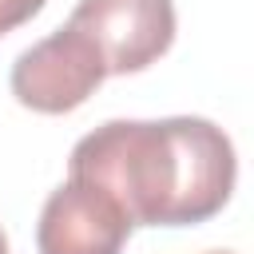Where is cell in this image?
<instances>
[{"label": "cell", "instance_id": "cell-4", "mask_svg": "<svg viewBox=\"0 0 254 254\" xmlns=\"http://www.w3.org/2000/svg\"><path fill=\"white\" fill-rule=\"evenodd\" d=\"M131 238L127 214L95 187L87 183H60L36 226V250L40 254H119Z\"/></svg>", "mask_w": 254, "mask_h": 254}, {"label": "cell", "instance_id": "cell-3", "mask_svg": "<svg viewBox=\"0 0 254 254\" xmlns=\"http://www.w3.org/2000/svg\"><path fill=\"white\" fill-rule=\"evenodd\" d=\"M67 24L95 44L107 75L143 71L175 44L171 0H79Z\"/></svg>", "mask_w": 254, "mask_h": 254}, {"label": "cell", "instance_id": "cell-5", "mask_svg": "<svg viewBox=\"0 0 254 254\" xmlns=\"http://www.w3.org/2000/svg\"><path fill=\"white\" fill-rule=\"evenodd\" d=\"M40 8H44V0H0V36L16 32L20 24H28Z\"/></svg>", "mask_w": 254, "mask_h": 254}, {"label": "cell", "instance_id": "cell-1", "mask_svg": "<svg viewBox=\"0 0 254 254\" xmlns=\"http://www.w3.org/2000/svg\"><path fill=\"white\" fill-rule=\"evenodd\" d=\"M67 179L103 190L131 226H198L230 202L238 159L202 115L111 119L71 147Z\"/></svg>", "mask_w": 254, "mask_h": 254}, {"label": "cell", "instance_id": "cell-6", "mask_svg": "<svg viewBox=\"0 0 254 254\" xmlns=\"http://www.w3.org/2000/svg\"><path fill=\"white\" fill-rule=\"evenodd\" d=\"M0 254H8V234L0 230Z\"/></svg>", "mask_w": 254, "mask_h": 254}, {"label": "cell", "instance_id": "cell-7", "mask_svg": "<svg viewBox=\"0 0 254 254\" xmlns=\"http://www.w3.org/2000/svg\"><path fill=\"white\" fill-rule=\"evenodd\" d=\"M210 254H226V250H210Z\"/></svg>", "mask_w": 254, "mask_h": 254}, {"label": "cell", "instance_id": "cell-2", "mask_svg": "<svg viewBox=\"0 0 254 254\" xmlns=\"http://www.w3.org/2000/svg\"><path fill=\"white\" fill-rule=\"evenodd\" d=\"M103 79H107V67L99 60L95 44L79 28L64 24L16 56L8 83H12L16 103H24L28 111L64 115V111H75L79 103H87V95Z\"/></svg>", "mask_w": 254, "mask_h": 254}]
</instances>
